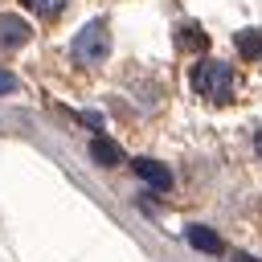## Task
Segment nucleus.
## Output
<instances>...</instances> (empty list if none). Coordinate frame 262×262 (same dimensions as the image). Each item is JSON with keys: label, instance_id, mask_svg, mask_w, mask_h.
Instances as JSON below:
<instances>
[{"label": "nucleus", "instance_id": "1a4fd4ad", "mask_svg": "<svg viewBox=\"0 0 262 262\" xmlns=\"http://www.w3.org/2000/svg\"><path fill=\"white\" fill-rule=\"evenodd\" d=\"M25 8H33L37 16H57L61 8H66V0H20Z\"/></svg>", "mask_w": 262, "mask_h": 262}, {"label": "nucleus", "instance_id": "39448f33", "mask_svg": "<svg viewBox=\"0 0 262 262\" xmlns=\"http://www.w3.org/2000/svg\"><path fill=\"white\" fill-rule=\"evenodd\" d=\"M184 242H188L192 250H201V254H221V250H225L221 237H217L209 225H184Z\"/></svg>", "mask_w": 262, "mask_h": 262}, {"label": "nucleus", "instance_id": "f8f14e48", "mask_svg": "<svg viewBox=\"0 0 262 262\" xmlns=\"http://www.w3.org/2000/svg\"><path fill=\"white\" fill-rule=\"evenodd\" d=\"M254 147H258V156H262V127H258V135H254Z\"/></svg>", "mask_w": 262, "mask_h": 262}, {"label": "nucleus", "instance_id": "0eeeda50", "mask_svg": "<svg viewBox=\"0 0 262 262\" xmlns=\"http://www.w3.org/2000/svg\"><path fill=\"white\" fill-rule=\"evenodd\" d=\"M176 45H180V49H192V53H201V49L209 45V37H205L196 25H180V33H176Z\"/></svg>", "mask_w": 262, "mask_h": 262}, {"label": "nucleus", "instance_id": "f257e3e1", "mask_svg": "<svg viewBox=\"0 0 262 262\" xmlns=\"http://www.w3.org/2000/svg\"><path fill=\"white\" fill-rule=\"evenodd\" d=\"M192 90L205 98V102H229L233 90H237V74L229 61L221 57H201L192 66Z\"/></svg>", "mask_w": 262, "mask_h": 262}, {"label": "nucleus", "instance_id": "9d476101", "mask_svg": "<svg viewBox=\"0 0 262 262\" xmlns=\"http://www.w3.org/2000/svg\"><path fill=\"white\" fill-rule=\"evenodd\" d=\"M20 90V82H16V74H8V70H0V94H16Z\"/></svg>", "mask_w": 262, "mask_h": 262}, {"label": "nucleus", "instance_id": "6e6552de", "mask_svg": "<svg viewBox=\"0 0 262 262\" xmlns=\"http://www.w3.org/2000/svg\"><path fill=\"white\" fill-rule=\"evenodd\" d=\"M90 156H94L98 164H106V168L123 160V151H119V143H111V139H102V135H98V139L90 143Z\"/></svg>", "mask_w": 262, "mask_h": 262}, {"label": "nucleus", "instance_id": "7ed1b4c3", "mask_svg": "<svg viewBox=\"0 0 262 262\" xmlns=\"http://www.w3.org/2000/svg\"><path fill=\"white\" fill-rule=\"evenodd\" d=\"M29 37H33V29H29L25 16H16V12H4V16H0V49H4V53L20 49Z\"/></svg>", "mask_w": 262, "mask_h": 262}, {"label": "nucleus", "instance_id": "f03ea898", "mask_svg": "<svg viewBox=\"0 0 262 262\" xmlns=\"http://www.w3.org/2000/svg\"><path fill=\"white\" fill-rule=\"evenodd\" d=\"M70 53H74V61H82V66H98V61H106V53H111V29H106V20H90V25H82L78 37L70 41Z\"/></svg>", "mask_w": 262, "mask_h": 262}, {"label": "nucleus", "instance_id": "423d86ee", "mask_svg": "<svg viewBox=\"0 0 262 262\" xmlns=\"http://www.w3.org/2000/svg\"><path fill=\"white\" fill-rule=\"evenodd\" d=\"M233 45H237V53L246 61H262V29H242L233 37Z\"/></svg>", "mask_w": 262, "mask_h": 262}, {"label": "nucleus", "instance_id": "20e7f679", "mask_svg": "<svg viewBox=\"0 0 262 262\" xmlns=\"http://www.w3.org/2000/svg\"><path fill=\"white\" fill-rule=\"evenodd\" d=\"M131 168H135V176H139L143 184H151L156 192H168V188H172V172H168L160 160H151V156H139V160H131Z\"/></svg>", "mask_w": 262, "mask_h": 262}, {"label": "nucleus", "instance_id": "9b49d317", "mask_svg": "<svg viewBox=\"0 0 262 262\" xmlns=\"http://www.w3.org/2000/svg\"><path fill=\"white\" fill-rule=\"evenodd\" d=\"M233 262H258V258H250V254H233Z\"/></svg>", "mask_w": 262, "mask_h": 262}]
</instances>
